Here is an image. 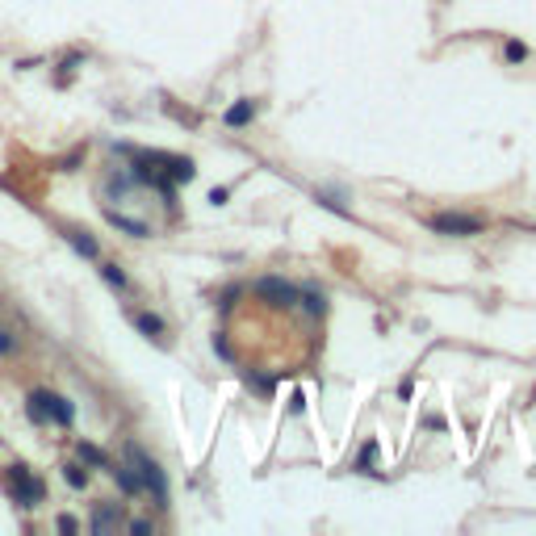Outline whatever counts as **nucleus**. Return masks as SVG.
Wrapping results in <instances>:
<instances>
[{"label":"nucleus","mask_w":536,"mask_h":536,"mask_svg":"<svg viewBox=\"0 0 536 536\" xmlns=\"http://www.w3.org/2000/svg\"><path fill=\"white\" fill-rule=\"evenodd\" d=\"M126 461H130V469L138 474L143 491H155V503H160V507H168V478H164L160 461H155V457H147L138 445H126Z\"/></svg>","instance_id":"1"},{"label":"nucleus","mask_w":536,"mask_h":536,"mask_svg":"<svg viewBox=\"0 0 536 536\" xmlns=\"http://www.w3.org/2000/svg\"><path fill=\"white\" fill-rule=\"evenodd\" d=\"M134 189H138V177H134V172H130V177H122V180H118V193H122L126 201H134ZM105 218L118 226V230L134 235V239H147V235H151V226H147V223H138L134 214H126L122 206H105Z\"/></svg>","instance_id":"2"},{"label":"nucleus","mask_w":536,"mask_h":536,"mask_svg":"<svg viewBox=\"0 0 536 536\" xmlns=\"http://www.w3.org/2000/svg\"><path fill=\"white\" fill-rule=\"evenodd\" d=\"M252 289H256V298H264L268 306H281V311L298 306V285H289L285 277H260Z\"/></svg>","instance_id":"3"},{"label":"nucleus","mask_w":536,"mask_h":536,"mask_svg":"<svg viewBox=\"0 0 536 536\" xmlns=\"http://www.w3.org/2000/svg\"><path fill=\"white\" fill-rule=\"evenodd\" d=\"M428 226H432L436 235H457V239H465V235H478V230H482V218H478V214H432Z\"/></svg>","instance_id":"4"},{"label":"nucleus","mask_w":536,"mask_h":536,"mask_svg":"<svg viewBox=\"0 0 536 536\" xmlns=\"http://www.w3.org/2000/svg\"><path fill=\"white\" fill-rule=\"evenodd\" d=\"M9 478H13V494H17V503H21V507L43 503V482L30 474V465H21V461H17V465L9 469Z\"/></svg>","instance_id":"5"},{"label":"nucleus","mask_w":536,"mask_h":536,"mask_svg":"<svg viewBox=\"0 0 536 536\" xmlns=\"http://www.w3.org/2000/svg\"><path fill=\"white\" fill-rule=\"evenodd\" d=\"M118 524H122V507H118V503H96V507H92L89 528H92L96 536H109Z\"/></svg>","instance_id":"6"},{"label":"nucleus","mask_w":536,"mask_h":536,"mask_svg":"<svg viewBox=\"0 0 536 536\" xmlns=\"http://www.w3.org/2000/svg\"><path fill=\"white\" fill-rule=\"evenodd\" d=\"M252 118H256V105H252L247 96H239V101H235V105H230V109H226V113H223V122H226V126H230V130H239V126H247Z\"/></svg>","instance_id":"7"},{"label":"nucleus","mask_w":536,"mask_h":536,"mask_svg":"<svg viewBox=\"0 0 536 536\" xmlns=\"http://www.w3.org/2000/svg\"><path fill=\"white\" fill-rule=\"evenodd\" d=\"M26 415H30L34 423H46V419H50V394H46V390H34L30 402H26Z\"/></svg>","instance_id":"8"},{"label":"nucleus","mask_w":536,"mask_h":536,"mask_svg":"<svg viewBox=\"0 0 536 536\" xmlns=\"http://www.w3.org/2000/svg\"><path fill=\"white\" fill-rule=\"evenodd\" d=\"M130 318H134V327H138L143 335H151V340H164V318H160V314L138 311V314H130Z\"/></svg>","instance_id":"9"},{"label":"nucleus","mask_w":536,"mask_h":536,"mask_svg":"<svg viewBox=\"0 0 536 536\" xmlns=\"http://www.w3.org/2000/svg\"><path fill=\"white\" fill-rule=\"evenodd\" d=\"M109 474H113V482L122 486V494H138L143 491V482H138V474L130 469V461H126V465H113Z\"/></svg>","instance_id":"10"},{"label":"nucleus","mask_w":536,"mask_h":536,"mask_svg":"<svg viewBox=\"0 0 536 536\" xmlns=\"http://www.w3.org/2000/svg\"><path fill=\"white\" fill-rule=\"evenodd\" d=\"M50 419H55L59 428H72V423H76V406L67 398H59V394H50Z\"/></svg>","instance_id":"11"},{"label":"nucleus","mask_w":536,"mask_h":536,"mask_svg":"<svg viewBox=\"0 0 536 536\" xmlns=\"http://www.w3.org/2000/svg\"><path fill=\"white\" fill-rule=\"evenodd\" d=\"M67 243H72L80 256H89V260H96V252H101V247H96V239H92L89 230H67Z\"/></svg>","instance_id":"12"},{"label":"nucleus","mask_w":536,"mask_h":536,"mask_svg":"<svg viewBox=\"0 0 536 536\" xmlns=\"http://www.w3.org/2000/svg\"><path fill=\"white\" fill-rule=\"evenodd\" d=\"M168 164H172L168 172H172V180H177V184H189V180L197 177V168H193V160H180V155H168Z\"/></svg>","instance_id":"13"},{"label":"nucleus","mask_w":536,"mask_h":536,"mask_svg":"<svg viewBox=\"0 0 536 536\" xmlns=\"http://www.w3.org/2000/svg\"><path fill=\"white\" fill-rule=\"evenodd\" d=\"M63 482H67L72 491H84V486H89V469H84V465H63Z\"/></svg>","instance_id":"14"},{"label":"nucleus","mask_w":536,"mask_h":536,"mask_svg":"<svg viewBox=\"0 0 536 536\" xmlns=\"http://www.w3.org/2000/svg\"><path fill=\"white\" fill-rule=\"evenodd\" d=\"M80 457H84V461H89V465H101V469H105V452H101V448L96 445H84V440H80Z\"/></svg>","instance_id":"15"},{"label":"nucleus","mask_w":536,"mask_h":536,"mask_svg":"<svg viewBox=\"0 0 536 536\" xmlns=\"http://www.w3.org/2000/svg\"><path fill=\"white\" fill-rule=\"evenodd\" d=\"M101 277H105L109 285H118V289H126V272H122V268H118V264H101Z\"/></svg>","instance_id":"16"},{"label":"nucleus","mask_w":536,"mask_h":536,"mask_svg":"<svg viewBox=\"0 0 536 536\" xmlns=\"http://www.w3.org/2000/svg\"><path fill=\"white\" fill-rule=\"evenodd\" d=\"M298 302H302V306H306V311H311V314H323V311H327V302H323V294H298Z\"/></svg>","instance_id":"17"},{"label":"nucleus","mask_w":536,"mask_h":536,"mask_svg":"<svg viewBox=\"0 0 536 536\" xmlns=\"http://www.w3.org/2000/svg\"><path fill=\"white\" fill-rule=\"evenodd\" d=\"M503 55H507L511 63H520V59H528V46H524V43H515V38H511V43L503 46Z\"/></svg>","instance_id":"18"},{"label":"nucleus","mask_w":536,"mask_h":536,"mask_svg":"<svg viewBox=\"0 0 536 536\" xmlns=\"http://www.w3.org/2000/svg\"><path fill=\"white\" fill-rule=\"evenodd\" d=\"M373 461H377V440H369V445L360 448V461H357V465H360V469H369Z\"/></svg>","instance_id":"19"},{"label":"nucleus","mask_w":536,"mask_h":536,"mask_svg":"<svg viewBox=\"0 0 536 536\" xmlns=\"http://www.w3.org/2000/svg\"><path fill=\"white\" fill-rule=\"evenodd\" d=\"M130 532L134 536H151L155 532V524H151V520H130Z\"/></svg>","instance_id":"20"},{"label":"nucleus","mask_w":536,"mask_h":536,"mask_svg":"<svg viewBox=\"0 0 536 536\" xmlns=\"http://www.w3.org/2000/svg\"><path fill=\"white\" fill-rule=\"evenodd\" d=\"M59 528H63V532H80V520H76V515H59Z\"/></svg>","instance_id":"21"},{"label":"nucleus","mask_w":536,"mask_h":536,"mask_svg":"<svg viewBox=\"0 0 536 536\" xmlns=\"http://www.w3.org/2000/svg\"><path fill=\"white\" fill-rule=\"evenodd\" d=\"M226 197H230L226 189H210V206H226Z\"/></svg>","instance_id":"22"},{"label":"nucleus","mask_w":536,"mask_h":536,"mask_svg":"<svg viewBox=\"0 0 536 536\" xmlns=\"http://www.w3.org/2000/svg\"><path fill=\"white\" fill-rule=\"evenodd\" d=\"M13 348H17V344H13V335H9V331H0V357H4V352H13Z\"/></svg>","instance_id":"23"}]
</instances>
